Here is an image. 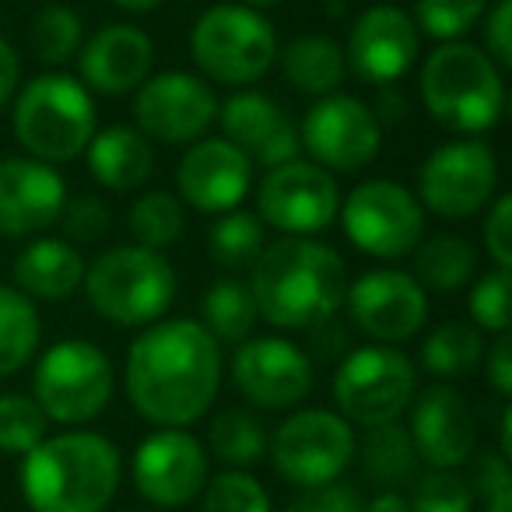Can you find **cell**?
<instances>
[{"instance_id": "obj_38", "label": "cell", "mask_w": 512, "mask_h": 512, "mask_svg": "<svg viewBox=\"0 0 512 512\" xmlns=\"http://www.w3.org/2000/svg\"><path fill=\"white\" fill-rule=\"evenodd\" d=\"M488 11V0H414V25L428 39L456 43Z\"/></svg>"}, {"instance_id": "obj_36", "label": "cell", "mask_w": 512, "mask_h": 512, "mask_svg": "<svg viewBox=\"0 0 512 512\" xmlns=\"http://www.w3.org/2000/svg\"><path fill=\"white\" fill-rule=\"evenodd\" d=\"M127 225H130V235L137 239V246L162 249V246H172V242L183 235L186 211L172 193L155 190L134 200V207H130V214H127Z\"/></svg>"}, {"instance_id": "obj_35", "label": "cell", "mask_w": 512, "mask_h": 512, "mask_svg": "<svg viewBox=\"0 0 512 512\" xmlns=\"http://www.w3.org/2000/svg\"><path fill=\"white\" fill-rule=\"evenodd\" d=\"M207 442H211V453L228 467H253L267 453V428L249 411H221Z\"/></svg>"}, {"instance_id": "obj_48", "label": "cell", "mask_w": 512, "mask_h": 512, "mask_svg": "<svg viewBox=\"0 0 512 512\" xmlns=\"http://www.w3.org/2000/svg\"><path fill=\"white\" fill-rule=\"evenodd\" d=\"M18 81H22V60H18V50L8 43V39H0V109L15 99Z\"/></svg>"}, {"instance_id": "obj_26", "label": "cell", "mask_w": 512, "mask_h": 512, "mask_svg": "<svg viewBox=\"0 0 512 512\" xmlns=\"http://www.w3.org/2000/svg\"><path fill=\"white\" fill-rule=\"evenodd\" d=\"M88 169L106 190L130 193L137 186L148 183L151 169H155V151L151 141L137 127H106L88 141Z\"/></svg>"}, {"instance_id": "obj_22", "label": "cell", "mask_w": 512, "mask_h": 512, "mask_svg": "<svg viewBox=\"0 0 512 512\" xmlns=\"http://www.w3.org/2000/svg\"><path fill=\"white\" fill-rule=\"evenodd\" d=\"M67 204V186L60 172L36 158H4L0 162V235L25 239L53 221Z\"/></svg>"}, {"instance_id": "obj_21", "label": "cell", "mask_w": 512, "mask_h": 512, "mask_svg": "<svg viewBox=\"0 0 512 512\" xmlns=\"http://www.w3.org/2000/svg\"><path fill=\"white\" fill-rule=\"evenodd\" d=\"M411 442L418 460L432 470H456L474 456L477 421L467 397L456 386L435 383L414 400L411 411Z\"/></svg>"}, {"instance_id": "obj_3", "label": "cell", "mask_w": 512, "mask_h": 512, "mask_svg": "<svg viewBox=\"0 0 512 512\" xmlns=\"http://www.w3.org/2000/svg\"><path fill=\"white\" fill-rule=\"evenodd\" d=\"M120 453L99 432L46 435L22 460V495L32 512H106L120 488Z\"/></svg>"}, {"instance_id": "obj_7", "label": "cell", "mask_w": 512, "mask_h": 512, "mask_svg": "<svg viewBox=\"0 0 512 512\" xmlns=\"http://www.w3.org/2000/svg\"><path fill=\"white\" fill-rule=\"evenodd\" d=\"M190 57L197 71L218 85H253L278 60V36L264 11L246 4H218L193 25Z\"/></svg>"}, {"instance_id": "obj_19", "label": "cell", "mask_w": 512, "mask_h": 512, "mask_svg": "<svg viewBox=\"0 0 512 512\" xmlns=\"http://www.w3.org/2000/svg\"><path fill=\"white\" fill-rule=\"evenodd\" d=\"M421 32L407 11L393 4H372L355 18L348 36V67L369 85H393L414 67Z\"/></svg>"}, {"instance_id": "obj_52", "label": "cell", "mask_w": 512, "mask_h": 512, "mask_svg": "<svg viewBox=\"0 0 512 512\" xmlns=\"http://www.w3.org/2000/svg\"><path fill=\"white\" fill-rule=\"evenodd\" d=\"M246 8H253V11H267V8H278L281 0H242Z\"/></svg>"}, {"instance_id": "obj_39", "label": "cell", "mask_w": 512, "mask_h": 512, "mask_svg": "<svg viewBox=\"0 0 512 512\" xmlns=\"http://www.w3.org/2000/svg\"><path fill=\"white\" fill-rule=\"evenodd\" d=\"M200 495H204V512H274L264 484L235 467L218 477H207Z\"/></svg>"}, {"instance_id": "obj_24", "label": "cell", "mask_w": 512, "mask_h": 512, "mask_svg": "<svg viewBox=\"0 0 512 512\" xmlns=\"http://www.w3.org/2000/svg\"><path fill=\"white\" fill-rule=\"evenodd\" d=\"M155 43L137 25H106L78 50V74L88 92L127 95L148 81Z\"/></svg>"}, {"instance_id": "obj_12", "label": "cell", "mask_w": 512, "mask_h": 512, "mask_svg": "<svg viewBox=\"0 0 512 512\" xmlns=\"http://www.w3.org/2000/svg\"><path fill=\"white\" fill-rule=\"evenodd\" d=\"M256 218L278 228L281 235H320L337 221L341 190L337 179L316 162H281L260 179Z\"/></svg>"}, {"instance_id": "obj_43", "label": "cell", "mask_w": 512, "mask_h": 512, "mask_svg": "<svg viewBox=\"0 0 512 512\" xmlns=\"http://www.w3.org/2000/svg\"><path fill=\"white\" fill-rule=\"evenodd\" d=\"M484 249L495 260V267H512V197H491L488 214H484Z\"/></svg>"}, {"instance_id": "obj_31", "label": "cell", "mask_w": 512, "mask_h": 512, "mask_svg": "<svg viewBox=\"0 0 512 512\" xmlns=\"http://www.w3.org/2000/svg\"><path fill=\"white\" fill-rule=\"evenodd\" d=\"M484 334L467 320H446L421 344V365L439 379H463L481 365Z\"/></svg>"}, {"instance_id": "obj_47", "label": "cell", "mask_w": 512, "mask_h": 512, "mask_svg": "<svg viewBox=\"0 0 512 512\" xmlns=\"http://www.w3.org/2000/svg\"><path fill=\"white\" fill-rule=\"evenodd\" d=\"M474 484L484 498L495 495V491H505L512 488V470H509V460L502 453L498 456H481L477 460V470H474Z\"/></svg>"}, {"instance_id": "obj_2", "label": "cell", "mask_w": 512, "mask_h": 512, "mask_svg": "<svg viewBox=\"0 0 512 512\" xmlns=\"http://www.w3.org/2000/svg\"><path fill=\"white\" fill-rule=\"evenodd\" d=\"M256 313L271 327L309 330L327 323L348 292V267L334 246L313 235H285L264 246L249 267Z\"/></svg>"}, {"instance_id": "obj_16", "label": "cell", "mask_w": 512, "mask_h": 512, "mask_svg": "<svg viewBox=\"0 0 512 512\" xmlns=\"http://www.w3.org/2000/svg\"><path fill=\"white\" fill-rule=\"evenodd\" d=\"M134 120L148 141L193 144L218 120V99L211 85L197 74L165 71L137 88Z\"/></svg>"}, {"instance_id": "obj_18", "label": "cell", "mask_w": 512, "mask_h": 512, "mask_svg": "<svg viewBox=\"0 0 512 512\" xmlns=\"http://www.w3.org/2000/svg\"><path fill=\"white\" fill-rule=\"evenodd\" d=\"M344 299H348L351 320L372 341H383V344L411 341L425 327L428 295L414 281V274L407 271L383 267V271L362 274L355 285H348Z\"/></svg>"}, {"instance_id": "obj_9", "label": "cell", "mask_w": 512, "mask_h": 512, "mask_svg": "<svg viewBox=\"0 0 512 512\" xmlns=\"http://www.w3.org/2000/svg\"><path fill=\"white\" fill-rule=\"evenodd\" d=\"M116 372L102 348L88 341H60L39 358L36 379V404L57 425H85L106 411L113 397Z\"/></svg>"}, {"instance_id": "obj_27", "label": "cell", "mask_w": 512, "mask_h": 512, "mask_svg": "<svg viewBox=\"0 0 512 512\" xmlns=\"http://www.w3.org/2000/svg\"><path fill=\"white\" fill-rule=\"evenodd\" d=\"M281 71L295 92L323 99V95H334L341 88L344 74H348V60H344V46L337 39L309 32V36H299L285 46Z\"/></svg>"}, {"instance_id": "obj_14", "label": "cell", "mask_w": 512, "mask_h": 512, "mask_svg": "<svg viewBox=\"0 0 512 512\" xmlns=\"http://www.w3.org/2000/svg\"><path fill=\"white\" fill-rule=\"evenodd\" d=\"M299 144L327 172H362L383 148V123L355 95H323L309 106Z\"/></svg>"}, {"instance_id": "obj_4", "label": "cell", "mask_w": 512, "mask_h": 512, "mask_svg": "<svg viewBox=\"0 0 512 512\" xmlns=\"http://www.w3.org/2000/svg\"><path fill=\"white\" fill-rule=\"evenodd\" d=\"M421 102L435 123L460 134H484L505 113L502 67L463 39L442 43L421 67Z\"/></svg>"}, {"instance_id": "obj_1", "label": "cell", "mask_w": 512, "mask_h": 512, "mask_svg": "<svg viewBox=\"0 0 512 512\" xmlns=\"http://www.w3.org/2000/svg\"><path fill=\"white\" fill-rule=\"evenodd\" d=\"M123 383L144 421L186 428L211 411L221 390V344L200 320H158L130 344Z\"/></svg>"}, {"instance_id": "obj_25", "label": "cell", "mask_w": 512, "mask_h": 512, "mask_svg": "<svg viewBox=\"0 0 512 512\" xmlns=\"http://www.w3.org/2000/svg\"><path fill=\"white\" fill-rule=\"evenodd\" d=\"M81 281H85V256L64 239H36L15 260V285L29 299H71Z\"/></svg>"}, {"instance_id": "obj_8", "label": "cell", "mask_w": 512, "mask_h": 512, "mask_svg": "<svg viewBox=\"0 0 512 512\" xmlns=\"http://www.w3.org/2000/svg\"><path fill=\"white\" fill-rule=\"evenodd\" d=\"M334 404L348 425H386L411 407L418 390V369L393 344L358 348L334 372Z\"/></svg>"}, {"instance_id": "obj_28", "label": "cell", "mask_w": 512, "mask_h": 512, "mask_svg": "<svg viewBox=\"0 0 512 512\" xmlns=\"http://www.w3.org/2000/svg\"><path fill=\"white\" fill-rule=\"evenodd\" d=\"M477 274V253L463 235L439 232L414 246V281L425 292L453 295Z\"/></svg>"}, {"instance_id": "obj_30", "label": "cell", "mask_w": 512, "mask_h": 512, "mask_svg": "<svg viewBox=\"0 0 512 512\" xmlns=\"http://www.w3.org/2000/svg\"><path fill=\"white\" fill-rule=\"evenodd\" d=\"M43 323L25 292L0 285V379L15 376L36 358Z\"/></svg>"}, {"instance_id": "obj_5", "label": "cell", "mask_w": 512, "mask_h": 512, "mask_svg": "<svg viewBox=\"0 0 512 512\" xmlns=\"http://www.w3.org/2000/svg\"><path fill=\"white\" fill-rule=\"evenodd\" d=\"M85 288L92 309L116 327H151L169 313L176 299V271L158 249L116 246L85 267Z\"/></svg>"}, {"instance_id": "obj_42", "label": "cell", "mask_w": 512, "mask_h": 512, "mask_svg": "<svg viewBox=\"0 0 512 512\" xmlns=\"http://www.w3.org/2000/svg\"><path fill=\"white\" fill-rule=\"evenodd\" d=\"M60 218H64V232L78 242H99L109 232V207L99 197H92V193L67 200Z\"/></svg>"}, {"instance_id": "obj_20", "label": "cell", "mask_w": 512, "mask_h": 512, "mask_svg": "<svg viewBox=\"0 0 512 512\" xmlns=\"http://www.w3.org/2000/svg\"><path fill=\"white\" fill-rule=\"evenodd\" d=\"M179 200L204 214H225L246 200L253 162L225 137H200L186 148L176 172Z\"/></svg>"}, {"instance_id": "obj_46", "label": "cell", "mask_w": 512, "mask_h": 512, "mask_svg": "<svg viewBox=\"0 0 512 512\" xmlns=\"http://www.w3.org/2000/svg\"><path fill=\"white\" fill-rule=\"evenodd\" d=\"M484 365H488V379L495 386L498 397L512 393V344L505 334H498V341L491 344V351H484Z\"/></svg>"}, {"instance_id": "obj_41", "label": "cell", "mask_w": 512, "mask_h": 512, "mask_svg": "<svg viewBox=\"0 0 512 512\" xmlns=\"http://www.w3.org/2000/svg\"><path fill=\"white\" fill-rule=\"evenodd\" d=\"M509 271L505 267H495L484 278L474 281L470 288V323L477 330H491V334H505L509 330Z\"/></svg>"}, {"instance_id": "obj_10", "label": "cell", "mask_w": 512, "mask_h": 512, "mask_svg": "<svg viewBox=\"0 0 512 512\" xmlns=\"http://www.w3.org/2000/svg\"><path fill=\"white\" fill-rule=\"evenodd\" d=\"M355 442V428L337 411L306 407L281 421L278 432L267 439V449L281 481L306 491L334 484L355 460Z\"/></svg>"}, {"instance_id": "obj_44", "label": "cell", "mask_w": 512, "mask_h": 512, "mask_svg": "<svg viewBox=\"0 0 512 512\" xmlns=\"http://www.w3.org/2000/svg\"><path fill=\"white\" fill-rule=\"evenodd\" d=\"M285 512H365V502L348 484H323V488H306L299 498L288 502Z\"/></svg>"}, {"instance_id": "obj_49", "label": "cell", "mask_w": 512, "mask_h": 512, "mask_svg": "<svg viewBox=\"0 0 512 512\" xmlns=\"http://www.w3.org/2000/svg\"><path fill=\"white\" fill-rule=\"evenodd\" d=\"M365 512H411V505H407V498L400 495L397 488H383L369 505H365Z\"/></svg>"}, {"instance_id": "obj_50", "label": "cell", "mask_w": 512, "mask_h": 512, "mask_svg": "<svg viewBox=\"0 0 512 512\" xmlns=\"http://www.w3.org/2000/svg\"><path fill=\"white\" fill-rule=\"evenodd\" d=\"M484 512H512V488L495 491V495L484 498Z\"/></svg>"}, {"instance_id": "obj_17", "label": "cell", "mask_w": 512, "mask_h": 512, "mask_svg": "<svg viewBox=\"0 0 512 512\" xmlns=\"http://www.w3.org/2000/svg\"><path fill=\"white\" fill-rule=\"evenodd\" d=\"M207 470L211 460L186 428H158L134 449V488L158 509H179L200 498Z\"/></svg>"}, {"instance_id": "obj_33", "label": "cell", "mask_w": 512, "mask_h": 512, "mask_svg": "<svg viewBox=\"0 0 512 512\" xmlns=\"http://www.w3.org/2000/svg\"><path fill=\"white\" fill-rule=\"evenodd\" d=\"M214 264L225 271H246L256 264V256L264 253V221L249 211H225L214 221L207 235Z\"/></svg>"}, {"instance_id": "obj_29", "label": "cell", "mask_w": 512, "mask_h": 512, "mask_svg": "<svg viewBox=\"0 0 512 512\" xmlns=\"http://www.w3.org/2000/svg\"><path fill=\"white\" fill-rule=\"evenodd\" d=\"M355 456L362 460L365 477L379 488H400L418 477V453H414L411 432L397 421L365 428V435L355 442Z\"/></svg>"}, {"instance_id": "obj_6", "label": "cell", "mask_w": 512, "mask_h": 512, "mask_svg": "<svg viewBox=\"0 0 512 512\" xmlns=\"http://www.w3.org/2000/svg\"><path fill=\"white\" fill-rule=\"evenodd\" d=\"M15 137L36 162H74L95 137L92 92L60 71L32 78L15 99Z\"/></svg>"}, {"instance_id": "obj_51", "label": "cell", "mask_w": 512, "mask_h": 512, "mask_svg": "<svg viewBox=\"0 0 512 512\" xmlns=\"http://www.w3.org/2000/svg\"><path fill=\"white\" fill-rule=\"evenodd\" d=\"M109 4H116L120 11H130V15H144V11H155L162 0H109Z\"/></svg>"}, {"instance_id": "obj_45", "label": "cell", "mask_w": 512, "mask_h": 512, "mask_svg": "<svg viewBox=\"0 0 512 512\" xmlns=\"http://www.w3.org/2000/svg\"><path fill=\"white\" fill-rule=\"evenodd\" d=\"M484 53L498 67H512V0H495V8L484 11Z\"/></svg>"}, {"instance_id": "obj_23", "label": "cell", "mask_w": 512, "mask_h": 512, "mask_svg": "<svg viewBox=\"0 0 512 512\" xmlns=\"http://www.w3.org/2000/svg\"><path fill=\"white\" fill-rule=\"evenodd\" d=\"M225 130V141H232L249 162H260L267 169L299 158V127L292 116L260 92H235L218 102V120Z\"/></svg>"}, {"instance_id": "obj_34", "label": "cell", "mask_w": 512, "mask_h": 512, "mask_svg": "<svg viewBox=\"0 0 512 512\" xmlns=\"http://www.w3.org/2000/svg\"><path fill=\"white\" fill-rule=\"evenodd\" d=\"M81 43H85V25L81 15L67 4H46L29 29V46L39 57V64L60 67L67 60L78 57Z\"/></svg>"}, {"instance_id": "obj_11", "label": "cell", "mask_w": 512, "mask_h": 512, "mask_svg": "<svg viewBox=\"0 0 512 512\" xmlns=\"http://www.w3.org/2000/svg\"><path fill=\"white\" fill-rule=\"evenodd\" d=\"M341 221L355 249L379 260H397L414 253L425 235V207L407 186L393 179L358 183L341 204Z\"/></svg>"}, {"instance_id": "obj_37", "label": "cell", "mask_w": 512, "mask_h": 512, "mask_svg": "<svg viewBox=\"0 0 512 512\" xmlns=\"http://www.w3.org/2000/svg\"><path fill=\"white\" fill-rule=\"evenodd\" d=\"M46 428H50V418L36 404V397H25V393H4L0 397V453H32L46 439Z\"/></svg>"}, {"instance_id": "obj_32", "label": "cell", "mask_w": 512, "mask_h": 512, "mask_svg": "<svg viewBox=\"0 0 512 512\" xmlns=\"http://www.w3.org/2000/svg\"><path fill=\"white\" fill-rule=\"evenodd\" d=\"M200 313H204V320H200L204 330L218 344H242L246 337H253V327L260 320L249 285L235 278L214 281L200 302Z\"/></svg>"}, {"instance_id": "obj_40", "label": "cell", "mask_w": 512, "mask_h": 512, "mask_svg": "<svg viewBox=\"0 0 512 512\" xmlns=\"http://www.w3.org/2000/svg\"><path fill=\"white\" fill-rule=\"evenodd\" d=\"M411 512H470L474 488L456 470H428L414 477V495L407 498Z\"/></svg>"}, {"instance_id": "obj_15", "label": "cell", "mask_w": 512, "mask_h": 512, "mask_svg": "<svg viewBox=\"0 0 512 512\" xmlns=\"http://www.w3.org/2000/svg\"><path fill=\"white\" fill-rule=\"evenodd\" d=\"M313 362L288 337H246L235 344L232 383L253 407L288 411L313 393Z\"/></svg>"}, {"instance_id": "obj_13", "label": "cell", "mask_w": 512, "mask_h": 512, "mask_svg": "<svg viewBox=\"0 0 512 512\" xmlns=\"http://www.w3.org/2000/svg\"><path fill=\"white\" fill-rule=\"evenodd\" d=\"M498 190V158L484 141H453L435 148L418 169V200L439 218H470Z\"/></svg>"}]
</instances>
